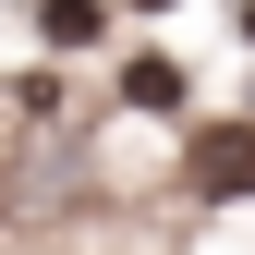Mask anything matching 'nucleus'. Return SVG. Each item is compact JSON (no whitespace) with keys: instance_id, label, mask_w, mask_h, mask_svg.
Returning <instances> with one entry per match:
<instances>
[{"instance_id":"3","label":"nucleus","mask_w":255,"mask_h":255,"mask_svg":"<svg viewBox=\"0 0 255 255\" xmlns=\"http://www.w3.org/2000/svg\"><path fill=\"white\" fill-rule=\"evenodd\" d=\"M122 98H134V110H182V73H170V61H134V73H122Z\"/></svg>"},{"instance_id":"2","label":"nucleus","mask_w":255,"mask_h":255,"mask_svg":"<svg viewBox=\"0 0 255 255\" xmlns=\"http://www.w3.org/2000/svg\"><path fill=\"white\" fill-rule=\"evenodd\" d=\"M37 24H49V37H61V49H85V37H98V24H110V12H98V0H37Z\"/></svg>"},{"instance_id":"1","label":"nucleus","mask_w":255,"mask_h":255,"mask_svg":"<svg viewBox=\"0 0 255 255\" xmlns=\"http://www.w3.org/2000/svg\"><path fill=\"white\" fill-rule=\"evenodd\" d=\"M182 170H195V195H219V207H231V195H255V122H207Z\"/></svg>"}]
</instances>
